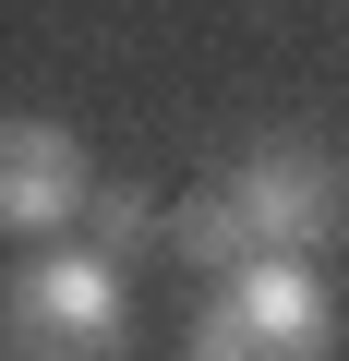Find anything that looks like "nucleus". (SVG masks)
<instances>
[{
    "label": "nucleus",
    "mask_w": 349,
    "mask_h": 361,
    "mask_svg": "<svg viewBox=\"0 0 349 361\" xmlns=\"http://www.w3.org/2000/svg\"><path fill=\"white\" fill-rule=\"evenodd\" d=\"M349 241V169L325 145H253L229 180H205L193 205H169V253L181 265H253V253H325Z\"/></svg>",
    "instance_id": "obj_1"
},
{
    "label": "nucleus",
    "mask_w": 349,
    "mask_h": 361,
    "mask_svg": "<svg viewBox=\"0 0 349 361\" xmlns=\"http://www.w3.org/2000/svg\"><path fill=\"white\" fill-rule=\"evenodd\" d=\"M181 361H337V301L313 277V253H253L217 277V301L193 313Z\"/></svg>",
    "instance_id": "obj_2"
},
{
    "label": "nucleus",
    "mask_w": 349,
    "mask_h": 361,
    "mask_svg": "<svg viewBox=\"0 0 349 361\" xmlns=\"http://www.w3.org/2000/svg\"><path fill=\"white\" fill-rule=\"evenodd\" d=\"M0 361H133V301L109 253H37L0 289Z\"/></svg>",
    "instance_id": "obj_3"
},
{
    "label": "nucleus",
    "mask_w": 349,
    "mask_h": 361,
    "mask_svg": "<svg viewBox=\"0 0 349 361\" xmlns=\"http://www.w3.org/2000/svg\"><path fill=\"white\" fill-rule=\"evenodd\" d=\"M85 193H97V169H85L73 121H37V109H25V121H0V229H13V241L73 229Z\"/></svg>",
    "instance_id": "obj_4"
},
{
    "label": "nucleus",
    "mask_w": 349,
    "mask_h": 361,
    "mask_svg": "<svg viewBox=\"0 0 349 361\" xmlns=\"http://www.w3.org/2000/svg\"><path fill=\"white\" fill-rule=\"evenodd\" d=\"M85 217H97L109 265H121V253H145V241H169V205H157V193H133V180H109V205L85 193Z\"/></svg>",
    "instance_id": "obj_5"
}]
</instances>
